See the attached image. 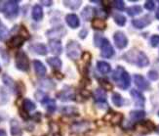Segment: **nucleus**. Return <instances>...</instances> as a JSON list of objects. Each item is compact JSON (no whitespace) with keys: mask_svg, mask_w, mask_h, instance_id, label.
<instances>
[{"mask_svg":"<svg viewBox=\"0 0 159 136\" xmlns=\"http://www.w3.org/2000/svg\"><path fill=\"white\" fill-rule=\"evenodd\" d=\"M0 72H1V67H0Z\"/></svg>","mask_w":159,"mask_h":136,"instance_id":"obj_52","label":"nucleus"},{"mask_svg":"<svg viewBox=\"0 0 159 136\" xmlns=\"http://www.w3.org/2000/svg\"><path fill=\"white\" fill-rule=\"evenodd\" d=\"M47 63L49 64L54 70H57L59 71L61 66H63V62H61V60L58 57H50L47 59Z\"/></svg>","mask_w":159,"mask_h":136,"instance_id":"obj_21","label":"nucleus"},{"mask_svg":"<svg viewBox=\"0 0 159 136\" xmlns=\"http://www.w3.org/2000/svg\"><path fill=\"white\" fill-rule=\"evenodd\" d=\"M15 65L16 68L24 73H27L30 71V60L25 51H18L15 57Z\"/></svg>","mask_w":159,"mask_h":136,"instance_id":"obj_3","label":"nucleus"},{"mask_svg":"<svg viewBox=\"0 0 159 136\" xmlns=\"http://www.w3.org/2000/svg\"><path fill=\"white\" fill-rule=\"evenodd\" d=\"M1 121H2V118H1V117H0V122H1Z\"/></svg>","mask_w":159,"mask_h":136,"instance_id":"obj_51","label":"nucleus"},{"mask_svg":"<svg viewBox=\"0 0 159 136\" xmlns=\"http://www.w3.org/2000/svg\"><path fill=\"white\" fill-rule=\"evenodd\" d=\"M20 35H22L23 37H25V39H27L30 37V33H29V31L26 30V29L25 28V26H20Z\"/></svg>","mask_w":159,"mask_h":136,"instance_id":"obj_43","label":"nucleus"},{"mask_svg":"<svg viewBox=\"0 0 159 136\" xmlns=\"http://www.w3.org/2000/svg\"><path fill=\"white\" fill-rule=\"evenodd\" d=\"M134 82L136 86L141 90H148L149 88L148 81L141 74H135L134 76Z\"/></svg>","mask_w":159,"mask_h":136,"instance_id":"obj_10","label":"nucleus"},{"mask_svg":"<svg viewBox=\"0 0 159 136\" xmlns=\"http://www.w3.org/2000/svg\"><path fill=\"white\" fill-rule=\"evenodd\" d=\"M66 23L71 29H77L80 26L79 18L75 14H68L66 16Z\"/></svg>","mask_w":159,"mask_h":136,"instance_id":"obj_14","label":"nucleus"},{"mask_svg":"<svg viewBox=\"0 0 159 136\" xmlns=\"http://www.w3.org/2000/svg\"><path fill=\"white\" fill-rule=\"evenodd\" d=\"M94 15V9L92 7H90V6H87V7L84 8V10L82 11L81 13V16L83 18V20L86 22L90 21L91 20V17Z\"/></svg>","mask_w":159,"mask_h":136,"instance_id":"obj_26","label":"nucleus"},{"mask_svg":"<svg viewBox=\"0 0 159 136\" xmlns=\"http://www.w3.org/2000/svg\"><path fill=\"white\" fill-rule=\"evenodd\" d=\"M91 26L94 30H103L107 29V23L105 22V20L102 19H94L92 23H91Z\"/></svg>","mask_w":159,"mask_h":136,"instance_id":"obj_22","label":"nucleus"},{"mask_svg":"<svg viewBox=\"0 0 159 136\" xmlns=\"http://www.w3.org/2000/svg\"><path fill=\"white\" fill-rule=\"evenodd\" d=\"M122 119H123L122 114H113V115H110L109 120L113 122V124H119V122H121Z\"/></svg>","mask_w":159,"mask_h":136,"instance_id":"obj_35","label":"nucleus"},{"mask_svg":"<svg viewBox=\"0 0 159 136\" xmlns=\"http://www.w3.org/2000/svg\"><path fill=\"white\" fill-rule=\"evenodd\" d=\"M150 44L152 47H157L159 45V35H153L150 37Z\"/></svg>","mask_w":159,"mask_h":136,"instance_id":"obj_39","label":"nucleus"},{"mask_svg":"<svg viewBox=\"0 0 159 136\" xmlns=\"http://www.w3.org/2000/svg\"><path fill=\"white\" fill-rule=\"evenodd\" d=\"M155 18L157 19V20H159V9L156 11V13H155Z\"/></svg>","mask_w":159,"mask_h":136,"instance_id":"obj_49","label":"nucleus"},{"mask_svg":"<svg viewBox=\"0 0 159 136\" xmlns=\"http://www.w3.org/2000/svg\"><path fill=\"white\" fill-rule=\"evenodd\" d=\"M41 4H43V5L47 6V7H49V6H51L53 4V1H46V0H43V1H41Z\"/></svg>","mask_w":159,"mask_h":136,"instance_id":"obj_47","label":"nucleus"},{"mask_svg":"<svg viewBox=\"0 0 159 136\" xmlns=\"http://www.w3.org/2000/svg\"><path fill=\"white\" fill-rule=\"evenodd\" d=\"M9 36V31L6 28L0 29V41H5L7 37Z\"/></svg>","mask_w":159,"mask_h":136,"instance_id":"obj_37","label":"nucleus"},{"mask_svg":"<svg viewBox=\"0 0 159 136\" xmlns=\"http://www.w3.org/2000/svg\"><path fill=\"white\" fill-rule=\"evenodd\" d=\"M81 46L75 40H70L66 44V56L70 60H77L81 55Z\"/></svg>","mask_w":159,"mask_h":136,"instance_id":"obj_4","label":"nucleus"},{"mask_svg":"<svg viewBox=\"0 0 159 136\" xmlns=\"http://www.w3.org/2000/svg\"><path fill=\"white\" fill-rule=\"evenodd\" d=\"M156 132H157V133L159 134V125H158V126L156 127Z\"/></svg>","mask_w":159,"mask_h":136,"instance_id":"obj_50","label":"nucleus"},{"mask_svg":"<svg viewBox=\"0 0 159 136\" xmlns=\"http://www.w3.org/2000/svg\"><path fill=\"white\" fill-rule=\"evenodd\" d=\"M49 47L50 50L55 55H60L63 52V46H61V42L59 39H51L49 40Z\"/></svg>","mask_w":159,"mask_h":136,"instance_id":"obj_13","label":"nucleus"},{"mask_svg":"<svg viewBox=\"0 0 159 136\" xmlns=\"http://www.w3.org/2000/svg\"><path fill=\"white\" fill-rule=\"evenodd\" d=\"M34 96H35V98L40 102V103H41V102H42L46 97H47V95L43 92V91H41V90H38L35 94H34Z\"/></svg>","mask_w":159,"mask_h":136,"instance_id":"obj_40","label":"nucleus"},{"mask_svg":"<svg viewBox=\"0 0 159 136\" xmlns=\"http://www.w3.org/2000/svg\"><path fill=\"white\" fill-rule=\"evenodd\" d=\"M158 115H159V112H158Z\"/></svg>","mask_w":159,"mask_h":136,"instance_id":"obj_53","label":"nucleus"},{"mask_svg":"<svg viewBox=\"0 0 159 136\" xmlns=\"http://www.w3.org/2000/svg\"><path fill=\"white\" fill-rule=\"evenodd\" d=\"M30 50L32 52L38 54L40 56H46L48 53L47 47L43 43H36V44H32L30 46Z\"/></svg>","mask_w":159,"mask_h":136,"instance_id":"obj_15","label":"nucleus"},{"mask_svg":"<svg viewBox=\"0 0 159 136\" xmlns=\"http://www.w3.org/2000/svg\"><path fill=\"white\" fill-rule=\"evenodd\" d=\"M75 109L72 108V107H64L63 109H61V113H63L64 115H71L73 113H75Z\"/></svg>","mask_w":159,"mask_h":136,"instance_id":"obj_41","label":"nucleus"},{"mask_svg":"<svg viewBox=\"0 0 159 136\" xmlns=\"http://www.w3.org/2000/svg\"><path fill=\"white\" fill-rule=\"evenodd\" d=\"M87 33H88V30H81L80 32H79V37L80 38H85L86 37V35H87Z\"/></svg>","mask_w":159,"mask_h":136,"instance_id":"obj_46","label":"nucleus"},{"mask_svg":"<svg viewBox=\"0 0 159 136\" xmlns=\"http://www.w3.org/2000/svg\"><path fill=\"white\" fill-rule=\"evenodd\" d=\"M0 136H7V132L4 129H0Z\"/></svg>","mask_w":159,"mask_h":136,"instance_id":"obj_48","label":"nucleus"},{"mask_svg":"<svg viewBox=\"0 0 159 136\" xmlns=\"http://www.w3.org/2000/svg\"><path fill=\"white\" fill-rule=\"evenodd\" d=\"M25 40L26 39L22 35H14L7 41V45L10 48H20V47L23 46Z\"/></svg>","mask_w":159,"mask_h":136,"instance_id":"obj_9","label":"nucleus"},{"mask_svg":"<svg viewBox=\"0 0 159 136\" xmlns=\"http://www.w3.org/2000/svg\"><path fill=\"white\" fill-rule=\"evenodd\" d=\"M57 97L61 100V101H71V100H74L75 98V95H74V92L71 88L70 87H66L65 89H63L61 91H60L58 94H57Z\"/></svg>","mask_w":159,"mask_h":136,"instance_id":"obj_8","label":"nucleus"},{"mask_svg":"<svg viewBox=\"0 0 159 136\" xmlns=\"http://www.w3.org/2000/svg\"><path fill=\"white\" fill-rule=\"evenodd\" d=\"M112 103L116 106V107H122L124 104V99L122 98V96L118 93H113L112 94Z\"/></svg>","mask_w":159,"mask_h":136,"instance_id":"obj_29","label":"nucleus"},{"mask_svg":"<svg viewBox=\"0 0 159 136\" xmlns=\"http://www.w3.org/2000/svg\"><path fill=\"white\" fill-rule=\"evenodd\" d=\"M112 78L121 89H127L131 84L130 74L122 67H117V69L112 73Z\"/></svg>","mask_w":159,"mask_h":136,"instance_id":"obj_1","label":"nucleus"},{"mask_svg":"<svg viewBox=\"0 0 159 136\" xmlns=\"http://www.w3.org/2000/svg\"><path fill=\"white\" fill-rule=\"evenodd\" d=\"M158 29H159V28H158Z\"/></svg>","mask_w":159,"mask_h":136,"instance_id":"obj_54","label":"nucleus"},{"mask_svg":"<svg viewBox=\"0 0 159 136\" xmlns=\"http://www.w3.org/2000/svg\"><path fill=\"white\" fill-rule=\"evenodd\" d=\"M112 6L114 8H116L117 10L122 11V10L125 9V2L121 1V0H116V1L112 2Z\"/></svg>","mask_w":159,"mask_h":136,"instance_id":"obj_36","label":"nucleus"},{"mask_svg":"<svg viewBox=\"0 0 159 136\" xmlns=\"http://www.w3.org/2000/svg\"><path fill=\"white\" fill-rule=\"evenodd\" d=\"M22 108L24 109L25 111H26L27 113H29V112H31V111H34V110H35L36 106H35V104H34V102H32L30 99L25 98V99H24V101H23Z\"/></svg>","mask_w":159,"mask_h":136,"instance_id":"obj_25","label":"nucleus"},{"mask_svg":"<svg viewBox=\"0 0 159 136\" xmlns=\"http://www.w3.org/2000/svg\"><path fill=\"white\" fill-rule=\"evenodd\" d=\"M64 4L67 8H70L71 10H76L80 7L82 1H71V0H68V1H64Z\"/></svg>","mask_w":159,"mask_h":136,"instance_id":"obj_31","label":"nucleus"},{"mask_svg":"<svg viewBox=\"0 0 159 136\" xmlns=\"http://www.w3.org/2000/svg\"><path fill=\"white\" fill-rule=\"evenodd\" d=\"M146 117V112L142 111V110H135V111H131L130 112V119L132 120L138 121L143 120Z\"/></svg>","mask_w":159,"mask_h":136,"instance_id":"obj_24","label":"nucleus"},{"mask_svg":"<svg viewBox=\"0 0 159 136\" xmlns=\"http://www.w3.org/2000/svg\"><path fill=\"white\" fill-rule=\"evenodd\" d=\"M41 104L46 107L48 113L52 114V113H54L55 111H56V102H55V100L49 98L48 96L42 102H41Z\"/></svg>","mask_w":159,"mask_h":136,"instance_id":"obj_19","label":"nucleus"},{"mask_svg":"<svg viewBox=\"0 0 159 136\" xmlns=\"http://www.w3.org/2000/svg\"><path fill=\"white\" fill-rule=\"evenodd\" d=\"M144 8L148 11H152L155 8V3L153 1H151V0L146 1V3H144Z\"/></svg>","mask_w":159,"mask_h":136,"instance_id":"obj_42","label":"nucleus"},{"mask_svg":"<svg viewBox=\"0 0 159 136\" xmlns=\"http://www.w3.org/2000/svg\"><path fill=\"white\" fill-rule=\"evenodd\" d=\"M10 128H11V134L13 136H17L20 133V126L19 121L16 119H13L10 121Z\"/></svg>","mask_w":159,"mask_h":136,"instance_id":"obj_23","label":"nucleus"},{"mask_svg":"<svg viewBox=\"0 0 159 136\" xmlns=\"http://www.w3.org/2000/svg\"><path fill=\"white\" fill-rule=\"evenodd\" d=\"M113 19H114V22L116 23V25H118L119 26H125V24H126L125 16H123L121 14H115L113 16Z\"/></svg>","mask_w":159,"mask_h":136,"instance_id":"obj_33","label":"nucleus"},{"mask_svg":"<svg viewBox=\"0 0 159 136\" xmlns=\"http://www.w3.org/2000/svg\"><path fill=\"white\" fill-rule=\"evenodd\" d=\"M126 56H130V57L124 56V58L126 59L127 62L136 64L139 68H144L149 65V60H148V56L143 51H138V52L134 53L133 50H131L126 54Z\"/></svg>","mask_w":159,"mask_h":136,"instance_id":"obj_2","label":"nucleus"},{"mask_svg":"<svg viewBox=\"0 0 159 136\" xmlns=\"http://www.w3.org/2000/svg\"><path fill=\"white\" fill-rule=\"evenodd\" d=\"M97 69H98V71L101 73L107 74L111 70V67H110L108 63L105 62V61H99V62H97Z\"/></svg>","mask_w":159,"mask_h":136,"instance_id":"obj_20","label":"nucleus"},{"mask_svg":"<svg viewBox=\"0 0 159 136\" xmlns=\"http://www.w3.org/2000/svg\"><path fill=\"white\" fill-rule=\"evenodd\" d=\"M114 44L118 49H124L128 45V38L122 31H116L113 35Z\"/></svg>","mask_w":159,"mask_h":136,"instance_id":"obj_7","label":"nucleus"},{"mask_svg":"<svg viewBox=\"0 0 159 136\" xmlns=\"http://www.w3.org/2000/svg\"><path fill=\"white\" fill-rule=\"evenodd\" d=\"M100 83H101V86H102V89H103L105 91H110L112 90L113 88V85L109 82V81H107V79H103V78H100L99 79Z\"/></svg>","mask_w":159,"mask_h":136,"instance_id":"obj_32","label":"nucleus"},{"mask_svg":"<svg viewBox=\"0 0 159 136\" xmlns=\"http://www.w3.org/2000/svg\"><path fill=\"white\" fill-rule=\"evenodd\" d=\"M148 77L150 80L155 81V80L159 79V73L156 71H149L148 73Z\"/></svg>","mask_w":159,"mask_h":136,"instance_id":"obj_38","label":"nucleus"},{"mask_svg":"<svg viewBox=\"0 0 159 136\" xmlns=\"http://www.w3.org/2000/svg\"><path fill=\"white\" fill-rule=\"evenodd\" d=\"M91 58H92V56H91V54H90L88 51H86V52H84L82 54V60L84 61V62H89L90 60H91Z\"/></svg>","mask_w":159,"mask_h":136,"instance_id":"obj_45","label":"nucleus"},{"mask_svg":"<svg viewBox=\"0 0 159 136\" xmlns=\"http://www.w3.org/2000/svg\"><path fill=\"white\" fill-rule=\"evenodd\" d=\"M131 96H132L134 102H135V105L138 107H143L144 103H146V98H144L143 95L136 89H132L130 91Z\"/></svg>","mask_w":159,"mask_h":136,"instance_id":"obj_11","label":"nucleus"},{"mask_svg":"<svg viewBox=\"0 0 159 136\" xmlns=\"http://www.w3.org/2000/svg\"><path fill=\"white\" fill-rule=\"evenodd\" d=\"M43 9L42 7H41L40 5L36 4V5H34L33 7H32V10H31V17L32 19L34 20L35 22H40L41 20L43 19Z\"/></svg>","mask_w":159,"mask_h":136,"instance_id":"obj_17","label":"nucleus"},{"mask_svg":"<svg viewBox=\"0 0 159 136\" xmlns=\"http://www.w3.org/2000/svg\"><path fill=\"white\" fill-rule=\"evenodd\" d=\"M101 55H102V57L107 58V59L111 58L114 55L113 47L107 38H103L102 42L101 44Z\"/></svg>","mask_w":159,"mask_h":136,"instance_id":"obj_6","label":"nucleus"},{"mask_svg":"<svg viewBox=\"0 0 159 136\" xmlns=\"http://www.w3.org/2000/svg\"><path fill=\"white\" fill-rule=\"evenodd\" d=\"M39 85L44 89H54L56 87V84L51 79H44L42 81H39Z\"/></svg>","mask_w":159,"mask_h":136,"instance_id":"obj_30","label":"nucleus"},{"mask_svg":"<svg viewBox=\"0 0 159 136\" xmlns=\"http://www.w3.org/2000/svg\"><path fill=\"white\" fill-rule=\"evenodd\" d=\"M19 1H6L2 12L6 18L15 19L19 15Z\"/></svg>","mask_w":159,"mask_h":136,"instance_id":"obj_5","label":"nucleus"},{"mask_svg":"<svg viewBox=\"0 0 159 136\" xmlns=\"http://www.w3.org/2000/svg\"><path fill=\"white\" fill-rule=\"evenodd\" d=\"M149 24H150V19L148 16L141 19H135L132 21V25L138 30H142L143 28H146Z\"/></svg>","mask_w":159,"mask_h":136,"instance_id":"obj_16","label":"nucleus"},{"mask_svg":"<svg viewBox=\"0 0 159 136\" xmlns=\"http://www.w3.org/2000/svg\"><path fill=\"white\" fill-rule=\"evenodd\" d=\"M8 102V95L3 88L0 87V106L5 105Z\"/></svg>","mask_w":159,"mask_h":136,"instance_id":"obj_34","label":"nucleus"},{"mask_svg":"<svg viewBox=\"0 0 159 136\" xmlns=\"http://www.w3.org/2000/svg\"><path fill=\"white\" fill-rule=\"evenodd\" d=\"M2 81H3V83H4L7 87H9L10 89L15 90L16 84H15V82H14L13 78L10 77L8 76V74H3V76H2Z\"/></svg>","mask_w":159,"mask_h":136,"instance_id":"obj_27","label":"nucleus"},{"mask_svg":"<svg viewBox=\"0 0 159 136\" xmlns=\"http://www.w3.org/2000/svg\"><path fill=\"white\" fill-rule=\"evenodd\" d=\"M32 64H33L34 72H35L36 76L39 77H43L46 74V73H47L46 67L44 66V64L39 60H33Z\"/></svg>","mask_w":159,"mask_h":136,"instance_id":"obj_12","label":"nucleus"},{"mask_svg":"<svg viewBox=\"0 0 159 136\" xmlns=\"http://www.w3.org/2000/svg\"><path fill=\"white\" fill-rule=\"evenodd\" d=\"M20 117L23 118V120H27L30 119L29 113H27L26 111H25L23 108H20Z\"/></svg>","mask_w":159,"mask_h":136,"instance_id":"obj_44","label":"nucleus"},{"mask_svg":"<svg viewBox=\"0 0 159 136\" xmlns=\"http://www.w3.org/2000/svg\"><path fill=\"white\" fill-rule=\"evenodd\" d=\"M94 99L97 103H107V93L102 88H97L94 92Z\"/></svg>","mask_w":159,"mask_h":136,"instance_id":"obj_18","label":"nucleus"},{"mask_svg":"<svg viewBox=\"0 0 159 136\" xmlns=\"http://www.w3.org/2000/svg\"><path fill=\"white\" fill-rule=\"evenodd\" d=\"M142 12H143V9H142L141 6H139V5L132 6V7H130V8L127 9V13H128V15L130 17H135L137 15L141 14Z\"/></svg>","mask_w":159,"mask_h":136,"instance_id":"obj_28","label":"nucleus"}]
</instances>
